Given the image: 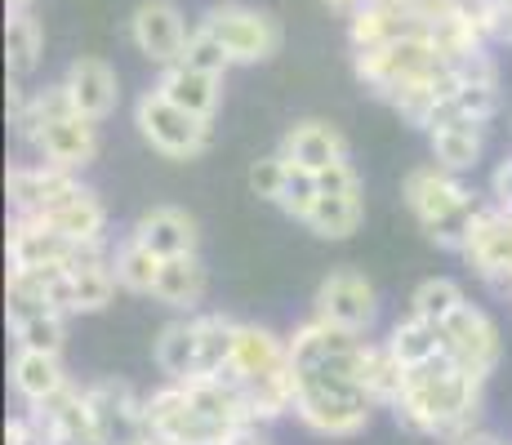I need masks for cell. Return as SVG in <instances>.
I'll use <instances>...</instances> for the list:
<instances>
[{
  "instance_id": "cell-1",
  "label": "cell",
  "mask_w": 512,
  "mask_h": 445,
  "mask_svg": "<svg viewBox=\"0 0 512 445\" xmlns=\"http://www.w3.org/2000/svg\"><path fill=\"white\" fill-rule=\"evenodd\" d=\"M370 334H352L339 325L308 316L294 325V419L330 441H352L370 428L379 401L361 383V348Z\"/></svg>"
},
{
  "instance_id": "cell-2",
  "label": "cell",
  "mask_w": 512,
  "mask_h": 445,
  "mask_svg": "<svg viewBox=\"0 0 512 445\" xmlns=\"http://www.w3.org/2000/svg\"><path fill=\"white\" fill-rule=\"evenodd\" d=\"M250 423H259L254 410L219 374L165 379L156 392H147V428L161 445H228Z\"/></svg>"
},
{
  "instance_id": "cell-3",
  "label": "cell",
  "mask_w": 512,
  "mask_h": 445,
  "mask_svg": "<svg viewBox=\"0 0 512 445\" xmlns=\"http://www.w3.org/2000/svg\"><path fill=\"white\" fill-rule=\"evenodd\" d=\"M481 405H486V379L468 374L441 352L406 370L401 397L392 401V419L415 437L455 441L481 423Z\"/></svg>"
},
{
  "instance_id": "cell-4",
  "label": "cell",
  "mask_w": 512,
  "mask_h": 445,
  "mask_svg": "<svg viewBox=\"0 0 512 445\" xmlns=\"http://www.w3.org/2000/svg\"><path fill=\"white\" fill-rule=\"evenodd\" d=\"M219 379H228L245 405L254 410L259 423H272L281 414H294V356L290 339L272 334L268 325L241 321L236 325V348L228 365L219 370Z\"/></svg>"
},
{
  "instance_id": "cell-5",
  "label": "cell",
  "mask_w": 512,
  "mask_h": 445,
  "mask_svg": "<svg viewBox=\"0 0 512 445\" xmlns=\"http://www.w3.org/2000/svg\"><path fill=\"white\" fill-rule=\"evenodd\" d=\"M9 125H14V134L23 138L36 161L63 165V170L81 174V170H90L98 156V121L76 112L63 81L32 89L27 103L9 116Z\"/></svg>"
},
{
  "instance_id": "cell-6",
  "label": "cell",
  "mask_w": 512,
  "mask_h": 445,
  "mask_svg": "<svg viewBox=\"0 0 512 445\" xmlns=\"http://www.w3.org/2000/svg\"><path fill=\"white\" fill-rule=\"evenodd\" d=\"M401 201H406L410 219L419 223V232L428 236L437 250L464 254L468 232H472V223H477L486 196L472 192L464 174L446 170V165H437V161H423L401 178Z\"/></svg>"
},
{
  "instance_id": "cell-7",
  "label": "cell",
  "mask_w": 512,
  "mask_h": 445,
  "mask_svg": "<svg viewBox=\"0 0 512 445\" xmlns=\"http://www.w3.org/2000/svg\"><path fill=\"white\" fill-rule=\"evenodd\" d=\"M236 325L241 321L219 316V312L174 316L156 334V348H152L156 370L165 379H205V374H219L236 348Z\"/></svg>"
},
{
  "instance_id": "cell-8",
  "label": "cell",
  "mask_w": 512,
  "mask_h": 445,
  "mask_svg": "<svg viewBox=\"0 0 512 445\" xmlns=\"http://www.w3.org/2000/svg\"><path fill=\"white\" fill-rule=\"evenodd\" d=\"M196 23H201L205 32L219 36L236 67L272 63V58L281 54V45H285L281 18L272 14V9L245 5V0H219V5H210Z\"/></svg>"
},
{
  "instance_id": "cell-9",
  "label": "cell",
  "mask_w": 512,
  "mask_h": 445,
  "mask_svg": "<svg viewBox=\"0 0 512 445\" xmlns=\"http://www.w3.org/2000/svg\"><path fill=\"white\" fill-rule=\"evenodd\" d=\"M134 130L156 156L165 161H196V156L210 147L214 138V121L205 116H192L187 107L170 103L161 89H143L139 103H134Z\"/></svg>"
},
{
  "instance_id": "cell-10",
  "label": "cell",
  "mask_w": 512,
  "mask_h": 445,
  "mask_svg": "<svg viewBox=\"0 0 512 445\" xmlns=\"http://www.w3.org/2000/svg\"><path fill=\"white\" fill-rule=\"evenodd\" d=\"M41 281H45L49 299H54L67 316L103 312L107 303L116 299V290H121L107 241L103 245H85V250L76 254L72 263H63V267H41Z\"/></svg>"
},
{
  "instance_id": "cell-11",
  "label": "cell",
  "mask_w": 512,
  "mask_h": 445,
  "mask_svg": "<svg viewBox=\"0 0 512 445\" xmlns=\"http://www.w3.org/2000/svg\"><path fill=\"white\" fill-rule=\"evenodd\" d=\"M437 330H441V352L455 365H464L468 374H477V379H490L499 370V361H504V334L490 321V312L477 308L472 299L459 303Z\"/></svg>"
},
{
  "instance_id": "cell-12",
  "label": "cell",
  "mask_w": 512,
  "mask_h": 445,
  "mask_svg": "<svg viewBox=\"0 0 512 445\" xmlns=\"http://www.w3.org/2000/svg\"><path fill=\"white\" fill-rule=\"evenodd\" d=\"M361 223H366V183L352 170V161H339L321 174L317 205L303 227L317 241H348L352 232H361Z\"/></svg>"
},
{
  "instance_id": "cell-13",
  "label": "cell",
  "mask_w": 512,
  "mask_h": 445,
  "mask_svg": "<svg viewBox=\"0 0 512 445\" xmlns=\"http://www.w3.org/2000/svg\"><path fill=\"white\" fill-rule=\"evenodd\" d=\"M85 401L94 410L98 437L103 445H147V397L125 379H90L85 383Z\"/></svg>"
},
{
  "instance_id": "cell-14",
  "label": "cell",
  "mask_w": 512,
  "mask_h": 445,
  "mask_svg": "<svg viewBox=\"0 0 512 445\" xmlns=\"http://www.w3.org/2000/svg\"><path fill=\"white\" fill-rule=\"evenodd\" d=\"M312 316L339 325V330L370 334L379 321V290L357 267H334L330 276H321L317 294H312Z\"/></svg>"
},
{
  "instance_id": "cell-15",
  "label": "cell",
  "mask_w": 512,
  "mask_h": 445,
  "mask_svg": "<svg viewBox=\"0 0 512 445\" xmlns=\"http://www.w3.org/2000/svg\"><path fill=\"white\" fill-rule=\"evenodd\" d=\"M187 41H192V23L179 9V0H139L130 14V45L139 49L147 63L161 67L179 63Z\"/></svg>"
},
{
  "instance_id": "cell-16",
  "label": "cell",
  "mask_w": 512,
  "mask_h": 445,
  "mask_svg": "<svg viewBox=\"0 0 512 445\" xmlns=\"http://www.w3.org/2000/svg\"><path fill=\"white\" fill-rule=\"evenodd\" d=\"M459 259H464L495 294H504V299L512 294V214H504L499 205H490V196H486V205H481L477 223H472L468 245Z\"/></svg>"
},
{
  "instance_id": "cell-17",
  "label": "cell",
  "mask_w": 512,
  "mask_h": 445,
  "mask_svg": "<svg viewBox=\"0 0 512 445\" xmlns=\"http://www.w3.org/2000/svg\"><path fill=\"white\" fill-rule=\"evenodd\" d=\"M81 174L63 170V165H49V161H18L9 165L5 174V192H9V210L23 214V219H36V214L54 210L58 201H67L72 192H81Z\"/></svg>"
},
{
  "instance_id": "cell-18",
  "label": "cell",
  "mask_w": 512,
  "mask_h": 445,
  "mask_svg": "<svg viewBox=\"0 0 512 445\" xmlns=\"http://www.w3.org/2000/svg\"><path fill=\"white\" fill-rule=\"evenodd\" d=\"M27 419L36 423L45 445H103L94 410H90V401H85V383H76V379L67 383L58 397L27 405Z\"/></svg>"
},
{
  "instance_id": "cell-19",
  "label": "cell",
  "mask_w": 512,
  "mask_h": 445,
  "mask_svg": "<svg viewBox=\"0 0 512 445\" xmlns=\"http://www.w3.org/2000/svg\"><path fill=\"white\" fill-rule=\"evenodd\" d=\"M63 89H67L76 112H85L98 125H103L107 116L116 112V103H121V76H116V67L98 54L72 58L63 72Z\"/></svg>"
},
{
  "instance_id": "cell-20",
  "label": "cell",
  "mask_w": 512,
  "mask_h": 445,
  "mask_svg": "<svg viewBox=\"0 0 512 445\" xmlns=\"http://www.w3.org/2000/svg\"><path fill=\"white\" fill-rule=\"evenodd\" d=\"M85 245L58 236L54 227L23 219V214H9V236H5V254L9 267H27V272H41V267H63L81 254Z\"/></svg>"
},
{
  "instance_id": "cell-21",
  "label": "cell",
  "mask_w": 512,
  "mask_h": 445,
  "mask_svg": "<svg viewBox=\"0 0 512 445\" xmlns=\"http://www.w3.org/2000/svg\"><path fill=\"white\" fill-rule=\"evenodd\" d=\"M281 156L294 165H303V170H312V174H326L330 165L348 161V138L339 134V125L308 116V121H294L290 130H285Z\"/></svg>"
},
{
  "instance_id": "cell-22",
  "label": "cell",
  "mask_w": 512,
  "mask_h": 445,
  "mask_svg": "<svg viewBox=\"0 0 512 445\" xmlns=\"http://www.w3.org/2000/svg\"><path fill=\"white\" fill-rule=\"evenodd\" d=\"M134 241H143L152 254H161V259H174V254H196V245H201V227L187 210L179 205H152V210H143L139 219L130 227Z\"/></svg>"
},
{
  "instance_id": "cell-23",
  "label": "cell",
  "mask_w": 512,
  "mask_h": 445,
  "mask_svg": "<svg viewBox=\"0 0 512 445\" xmlns=\"http://www.w3.org/2000/svg\"><path fill=\"white\" fill-rule=\"evenodd\" d=\"M428 147H432V161L446 165L455 174L477 170V161L486 156V121L477 116H441L437 125L428 130Z\"/></svg>"
},
{
  "instance_id": "cell-24",
  "label": "cell",
  "mask_w": 512,
  "mask_h": 445,
  "mask_svg": "<svg viewBox=\"0 0 512 445\" xmlns=\"http://www.w3.org/2000/svg\"><path fill=\"white\" fill-rule=\"evenodd\" d=\"M72 383V374L63 370V352H36V348H14L9 361V388L18 392L23 405H41Z\"/></svg>"
},
{
  "instance_id": "cell-25",
  "label": "cell",
  "mask_w": 512,
  "mask_h": 445,
  "mask_svg": "<svg viewBox=\"0 0 512 445\" xmlns=\"http://www.w3.org/2000/svg\"><path fill=\"white\" fill-rule=\"evenodd\" d=\"M36 223L54 227L58 236H67V241H76V245H103L107 241V205L98 201L94 187H81V192H72L67 201H58L54 210L36 214Z\"/></svg>"
},
{
  "instance_id": "cell-26",
  "label": "cell",
  "mask_w": 512,
  "mask_h": 445,
  "mask_svg": "<svg viewBox=\"0 0 512 445\" xmlns=\"http://www.w3.org/2000/svg\"><path fill=\"white\" fill-rule=\"evenodd\" d=\"M156 89H161L170 103L187 107L192 116H205V121H214V116H219L223 76L196 72V67H187V63H170V67H161V76H156Z\"/></svg>"
},
{
  "instance_id": "cell-27",
  "label": "cell",
  "mask_w": 512,
  "mask_h": 445,
  "mask_svg": "<svg viewBox=\"0 0 512 445\" xmlns=\"http://www.w3.org/2000/svg\"><path fill=\"white\" fill-rule=\"evenodd\" d=\"M210 290V272H205L201 254H174V259L161 263V276H156L152 299L165 303L174 312H196Z\"/></svg>"
},
{
  "instance_id": "cell-28",
  "label": "cell",
  "mask_w": 512,
  "mask_h": 445,
  "mask_svg": "<svg viewBox=\"0 0 512 445\" xmlns=\"http://www.w3.org/2000/svg\"><path fill=\"white\" fill-rule=\"evenodd\" d=\"M45 58V23L36 9L23 14H5V67L9 76H32Z\"/></svg>"
},
{
  "instance_id": "cell-29",
  "label": "cell",
  "mask_w": 512,
  "mask_h": 445,
  "mask_svg": "<svg viewBox=\"0 0 512 445\" xmlns=\"http://www.w3.org/2000/svg\"><path fill=\"white\" fill-rule=\"evenodd\" d=\"M161 263H165L161 254H152L143 241H134L130 232H125V241L112 250V267H116V281H121V290L147 294V299H152V290H156Z\"/></svg>"
},
{
  "instance_id": "cell-30",
  "label": "cell",
  "mask_w": 512,
  "mask_h": 445,
  "mask_svg": "<svg viewBox=\"0 0 512 445\" xmlns=\"http://www.w3.org/2000/svg\"><path fill=\"white\" fill-rule=\"evenodd\" d=\"M388 348L397 352V361L406 365H423V361H432V356H441V330H437V321H423V316L410 312L406 321H397L388 330Z\"/></svg>"
},
{
  "instance_id": "cell-31",
  "label": "cell",
  "mask_w": 512,
  "mask_h": 445,
  "mask_svg": "<svg viewBox=\"0 0 512 445\" xmlns=\"http://www.w3.org/2000/svg\"><path fill=\"white\" fill-rule=\"evenodd\" d=\"M464 299H468V294H464V285H459V281H450V276H428V281H419L415 294H410V312L423 316V321H437L441 325Z\"/></svg>"
},
{
  "instance_id": "cell-32",
  "label": "cell",
  "mask_w": 512,
  "mask_h": 445,
  "mask_svg": "<svg viewBox=\"0 0 512 445\" xmlns=\"http://www.w3.org/2000/svg\"><path fill=\"white\" fill-rule=\"evenodd\" d=\"M317 192H321V174H312V170H303V165L285 161V183H281V196L272 205H277L285 219L308 223L312 205H317Z\"/></svg>"
},
{
  "instance_id": "cell-33",
  "label": "cell",
  "mask_w": 512,
  "mask_h": 445,
  "mask_svg": "<svg viewBox=\"0 0 512 445\" xmlns=\"http://www.w3.org/2000/svg\"><path fill=\"white\" fill-rule=\"evenodd\" d=\"M179 63H187V67H196V72H210V76H228L232 72V54L223 49V41L214 32H205L201 23L192 27V41H187V49H183V58Z\"/></svg>"
},
{
  "instance_id": "cell-34",
  "label": "cell",
  "mask_w": 512,
  "mask_h": 445,
  "mask_svg": "<svg viewBox=\"0 0 512 445\" xmlns=\"http://www.w3.org/2000/svg\"><path fill=\"white\" fill-rule=\"evenodd\" d=\"M281 183H285V156L272 152V156H259V161L250 165V192L259 196V201H277L281 196Z\"/></svg>"
},
{
  "instance_id": "cell-35",
  "label": "cell",
  "mask_w": 512,
  "mask_h": 445,
  "mask_svg": "<svg viewBox=\"0 0 512 445\" xmlns=\"http://www.w3.org/2000/svg\"><path fill=\"white\" fill-rule=\"evenodd\" d=\"M490 205H499L504 214H512V161H499L490 170Z\"/></svg>"
},
{
  "instance_id": "cell-36",
  "label": "cell",
  "mask_w": 512,
  "mask_h": 445,
  "mask_svg": "<svg viewBox=\"0 0 512 445\" xmlns=\"http://www.w3.org/2000/svg\"><path fill=\"white\" fill-rule=\"evenodd\" d=\"M228 445H272V437L263 432V423H250V428H241Z\"/></svg>"
},
{
  "instance_id": "cell-37",
  "label": "cell",
  "mask_w": 512,
  "mask_h": 445,
  "mask_svg": "<svg viewBox=\"0 0 512 445\" xmlns=\"http://www.w3.org/2000/svg\"><path fill=\"white\" fill-rule=\"evenodd\" d=\"M446 445H504V441H499L495 432H486V428H472V432H464V437H455Z\"/></svg>"
},
{
  "instance_id": "cell-38",
  "label": "cell",
  "mask_w": 512,
  "mask_h": 445,
  "mask_svg": "<svg viewBox=\"0 0 512 445\" xmlns=\"http://www.w3.org/2000/svg\"><path fill=\"white\" fill-rule=\"evenodd\" d=\"M495 45H512V0L499 5V27H495Z\"/></svg>"
},
{
  "instance_id": "cell-39",
  "label": "cell",
  "mask_w": 512,
  "mask_h": 445,
  "mask_svg": "<svg viewBox=\"0 0 512 445\" xmlns=\"http://www.w3.org/2000/svg\"><path fill=\"white\" fill-rule=\"evenodd\" d=\"M321 5H326V9H330V14H334V18H343V23H348V18H352V14H357V9H361V5H366V0H321Z\"/></svg>"
},
{
  "instance_id": "cell-40",
  "label": "cell",
  "mask_w": 512,
  "mask_h": 445,
  "mask_svg": "<svg viewBox=\"0 0 512 445\" xmlns=\"http://www.w3.org/2000/svg\"><path fill=\"white\" fill-rule=\"evenodd\" d=\"M36 0H5V14H23V9H32Z\"/></svg>"
},
{
  "instance_id": "cell-41",
  "label": "cell",
  "mask_w": 512,
  "mask_h": 445,
  "mask_svg": "<svg viewBox=\"0 0 512 445\" xmlns=\"http://www.w3.org/2000/svg\"><path fill=\"white\" fill-rule=\"evenodd\" d=\"M147 445H161V441H147Z\"/></svg>"
},
{
  "instance_id": "cell-42",
  "label": "cell",
  "mask_w": 512,
  "mask_h": 445,
  "mask_svg": "<svg viewBox=\"0 0 512 445\" xmlns=\"http://www.w3.org/2000/svg\"><path fill=\"white\" fill-rule=\"evenodd\" d=\"M508 303H512V294H508Z\"/></svg>"
}]
</instances>
